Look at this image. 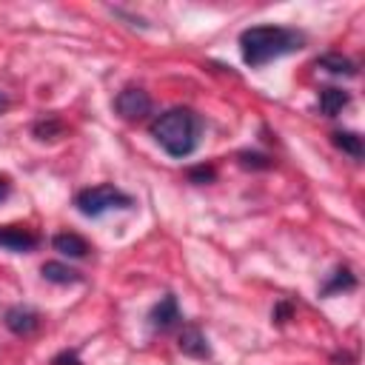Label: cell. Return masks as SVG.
Returning a JSON list of instances; mask_svg holds the SVG:
<instances>
[{"mask_svg": "<svg viewBox=\"0 0 365 365\" xmlns=\"http://www.w3.org/2000/svg\"><path fill=\"white\" fill-rule=\"evenodd\" d=\"M240 46H242V60L248 66H265L282 54L297 51L302 46V34L282 26H254L242 31Z\"/></svg>", "mask_w": 365, "mask_h": 365, "instance_id": "obj_1", "label": "cell"}, {"mask_svg": "<svg viewBox=\"0 0 365 365\" xmlns=\"http://www.w3.org/2000/svg\"><path fill=\"white\" fill-rule=\"evenodd\" d=\"M151 134L171 157H188L200 137V120L188 108H171L154 120Z\"/></svg>", "mask_w": 365, "mask_h": 365, "instance_id": "obj_2", "label": "cell"}, {"mask_svg": "<svg viewBox=\"0 0 365 365\" xmlns=\"http://www.w3.org/2000/svg\"><path fill=\"white\" fill-rule=\"evenodd\" d=\"M74 205H77L86 217H100V214H106L108 208H125V205H131V200H128L120 188H114V185H94V188L80 191V194L74 197Z\"/></svg>", "mask_w": 365, "mask_h": 365, "instance_id": "obj_3", "label": "cell"}, {"mask_svg": "<svg viewBox=\"0 0 365 365\" xmlns=\"http://www.w3.org/2000/svg\"><path fill=\"white\" fill-rule=\"evenodd\" d=\"M114 108L125 120H143L151 114V97L143 88H123L114 100Z\"/></svg>", "mask_w": 365, "mask_h": 365, "instance_id": "obj_4", "label": "cell"}, {"mask_svg": "<svg viewBox=\"0 0 365 365\" xmlns=\"http://www.w3.org/2000/svg\"><path fill=\"white\" fill-rule=\"evenodd\" d=\"M0 245L9 248V251H31L37 245V237L26 228H17V225H3L0 228Z\"/></svg>", "mask_w": 365, "mask_h": 365, "instance_id": "obj_5", "label": "cell"}, {"mask_svg": "<svg viewBox=\"0 0 365 365\" xmlns=\"http://www.w3.org/2000/svg\"><path fill=\"white\" fill-rule=\"evenodd\" d=\"M6 325H9L11 334H31L37 328V314L29 311V308H9Z\"/></svg>", "mask_w": 365, "mask_h": 365, "instance_id": "obj_6", "label": "cell"}, {"mask_svg": "<svg viewBox=\"0 0 365 365\" xmlns=\"http://www.w3.org/2000/svg\"><path fill=\"white\" fill-rule=\"evenodd\" d=\"M177 319H180L177 299H174V297L160 299V305H157V308H154V314H151V325H154V328H160V331H165V328H171Z\"/></svg>", "mask_w": 365, "mask_h": 365, "instance_id": "obj_7", "label": "cell"}, {"mask_svg": "<svg viewBox=\"0 0 365 365\" xmlns=\"http://www.w3.org/2000/svg\"><path fill=\"white\" fill-rule=\"evenodd\" d=\"M54 248L60 254H66V257H74V259L88 254V242L83 237H77V234H57L54 237Z\"/></svg>", "mask_w": 365, "mask_h": 365, "instance_id": "obj_8", "label": "cell"}, {"mask_svg": "<svg viewBox=\"0 0 365 365\" xmlns=\"http://www.w3.org/2000/svg\"><path fill=\"white\" fill-rule=\"evenodd\" d=\"M40 274H43L48 282H57V285H68V282H77V279H80V274H77L74 268L63 265V262H46V265L40 268Z\"/></svg>", "mask_w": 365, "mask_h": 365, "instance_id": "obj_9", "label": "cell"}, {"mask_svg": "<svg viewBox=\"0 0 365 365\" xmlns=\"http://www.w3.org/2000/svg\"><path fill=\"white\" fill-rule=\"evenodd\" d=\"M180 351L191 354V356H205L208 354V345H205V336L197 331V328H185L180 334Z\"/></svg>", "mask_w": 365, "mask_h": 365, "instance_id": "obj_10", "label": "cell"}, {"mask_svg": "<svg viewBox=\"0 0 365 365\" xmlns=\"http://www.w3.org/2000/svg\"><path fill=\"white\" fill-rule=\"evenodd\" d=\"M348 103V94L342 91V88H325L322 94H319V108L325 111V114H336V111H342V106Z\"/></svg>", "mask_w": 365, "mask_h": 365, "instance_id": "obj_11", "label": "cell"}, {"mask_svg": "<svg viewBox=\"0 0 365 365\" xmlns=\"http://www.w3.org/2000/svg\"><path fill=\"white\" fill-rule=\"evenodd\" d=\"M317 66H322V68H328V71H334V74H354V71H356L354 63H351L348 57H342V54H325V57L317 60Z\"/></svg>", "mask_w": 365, "mask_h": 365, "instance_id": "obj_12", "label": "cell"}, {"mask_svg": "<svg viewBox=\"0 0 365 365\" xmlns=\"http://www.w3.org/2000/svg\"><path fill=\"white\" fill-rule=\"evenodd\" d=\"M334 145L336 148H342V151H348L351 157H362V137H356V134H351V131H336L334 134Z\"/></svg>", "mask_w": 365, "mask_h": 365, "instance_id": "obj_13", "label": "cell"}, {"mask_svg": "<svg viewBox=\"0 0 365 365\" xmlns=\"http://www.w3.org/2000/svg\"><path fill=\"white\" fill-rule=\"evenodd\" d=\"M336 274H339V277H336L325 291H334V288H351V285H354V277H351L348 271H336Z\"/></svg>", "mask_w": 365, "mask_h": 365, "instance_id": "obj_14", "label": "cell"}, {"mask_svg": "<svg viewBox=\"0 0 365 365\" xmlns=\"http://www.w3.org/2000/svg\"><path fill=\"white\" fill-rule=\"evenodd\" d=\"M51 365H80V359L74 354H60V356H54Z\"/></svg>", "mask_w": 365, "mask_h": 365, "instance_id": "obj_15", "label": "cell"}, {"mask_svg": "<svg viewBox=\"0 0 365 365\" xmlns=\"http://www.w3.org/2000/svg\"><path fill=\"white\" fill-rule=\"evenodd\" d=\"M191 177H194V180H211L214 171H211V168H197V171H191Z\"/></svg>", "mask_w": 365, "mask_h": 365, "instance_id": "obj_16", "label": "cell"}, {"mask_svg": "<svg viewBox=\"0 0 365 365\" xmlns=\"http://www.w3.org/2000/svg\"><path fill=\"white\" fill-rule=\"evenodd\" d=\"M6 194H9V182H6V180H3V177H0V200H3V197H6Z\"/></svg>", "mask_w": 365, "mask_h": 365, "instance_id": "obj_17", "label": "cell"}, {"mask_svg": "<svg viewBox=\"0 0 365 365\" xmlns=\"http://www.w3.org/2000/svg\"><path fill=\"white\" fill-rule=\"evenodd\" d=\"M6 106H9V100H3V97H0V108H6Z\"/></svg>", "mask_w": 365, "mask_h": 365, "instance_id": "obj_18", "label": "cell"}]
</instances>
